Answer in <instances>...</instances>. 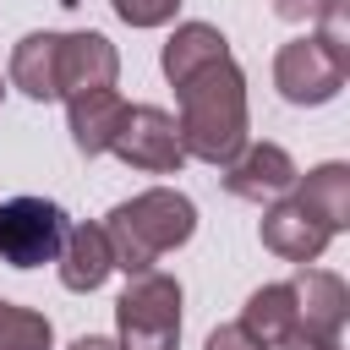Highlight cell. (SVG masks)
<instances>
[{
  "label": "cell",
  "mask_w": 350,
  "mask_h": 350,
  "mask_svg": "<svg viewBox=\"0 0 350 350\" xmlns=\"http://www.w3.org/2000/svg\"><path fill=\"white\" fill-rule=\"evenodd\" d=\"M175 98H180L175 131H180L186 159L230 164L246 148V77H241L235 60L202 66L197 77H186L175 88Z\"/></svg>",
  "instance_id": "6da1fadb"
},
{
  "label": "cell",
  "mask_w": 350,
  "mask_h": 350,
  "mask_svg": "<svg viewBox=\"0 0 350 350\" xmlns=\"http://www.w3.org/2000/svg\"><path fill=\"white\" fill-rule=\"evenodd\" d=\"M197 230V208L186 191L175 186H148L137 191L131 202H115L109 219H104V241H109V257L115 268L131 279V273H148L164 252L186 246Z\"/></svg>",
  "instance_id": "7a4b0ae2"
},
{
  "label": "cell",
  "mask_w": 350,
  "mask_h": 350,
  "mask_svg": "<svg viewBox=\"0 0 350 350\" xmlns=\"http://www.w3.org/2000/svg\"><path fill=\"white\" fill-rule=\"evenodd\" d=\"M345 77H350V27H345V5L328 11V16L317 22V33L290 38V44L273 55V88H279L284 104H301V109L339 98Z\"/></svg>",
  "instance_id": "3957f363"
},
{
  "label": "cell",
  "mask_w": 350,
  "mask_h": 350,
  "mask_svg": "<svg viewBox=\"0 0 350 350\" xmlns=\"http://www.w3.org/2000/svg\"><path fill=\"white\" fill-rule=\"evenodd\" d=\"M120 350H180V284L170 273H131L126 295L115 301Z\"/></svg>",
  "instance_id": "277c9868"
},
{
  "label": "cell",
  "mask_w": 350,
  "mask_h": 350,
  "mask_svg": "<svg viewBox=\"0 0 350 350\" xmlns=\"http://www.w3.org/2000/svg\"><path fill=\"white\" fill-rule=\"evenodd\" d=\"M66 235V213L49 197H5L0 202V262L11 268H38L55 262Z\"/></svg>",
  "instance_id": "5b68a950"
},
{
  "label": "cell",
  "mask_w": 350,
  "mask_h": 350,
  "mask_svg": "<svg viewBox=\"0 0 350 350\" xmlns=\"http://www.w3.org/2000/svg\"><path fill=\"white\" fill-rule=\"evenodd\" d=\"M109 153H120L131 170L142 175H175L186 164V148H180V131H175V115L159 109V104H131L115 126V142Z\"/></svg>",
  "instance_id": "8992f818"
},
{
  "label": "cell",
  "mask_w": 350,
  "mask_h": 350,
  "mask_svg": "<svg viewBox=\"0 0 350 350\" xmlns=\"http://www.w3.org/2000/svg\"><path fill=\"white\" fill-rule=\"evenodd\" d=\"M295 180H301V170L279 142H246L224 164V191L241 202H279V197H290Z\"/></svg>",
  "instance_id": "52a82bcc"
},
{
  "label": "cell",
  "mask_w": 350,
  "mask_h": 350,
  "mask_svg": "<svg viewBox=\"0 0 350 350\" xmlns=\"http://www.w3.org/2000/svg\"><path fill=\"white\" fill-rule=\"evenodd\" d=\"M257 235H262V246H268L273 257H284V262H317V257L328 252V241H334V230H328L317 213H306L301 197L268 202Z\"/></svg>",
  "instance_id": "ba28073f"
},
{
  "label": "cell",
  "mask_w": 350,
  "mask_h": 350,
  "mask_svg": "<svg viewBox=\"0 0 350 350\" xmlns=\"http://www.w3.org/2000/svg\"><path fill=\"white\" fill-rule=\"evenodd\" d=\"M115 77H120V55L104 33H60V98L115 88Z\"/></svg>",
  "instance_id": "9c48e42d"
},
{
  "label": "cell",
  "mask_w": 350,
  "mask_h": 350,
  "mask_svg": "<svg viewBox=\"0 0 350 350\" xmlns=\"http://www.w3.org/2000/svg\"><path fill=\"white\" fill-rule=\"evenodd\" d=\"M290 290H295V328H301V334H334V339H339V328H345V317H350V290H345V279L328 273V268H306V262H301V273L290 279Z\"/></svg>",
  "instance_id": "30bf717a"
},
{
  "label": "cell",
  "mask_w": 350,
  "mask_h": 350,
  "mask_svg": "<svg viewBox=\"0 0 350 350\" xmlns=\"http://www.w3.org/2000/svg\"><path fill=\"white\" fill-rule=\"evenodd\" d=\"M55 262H60V284H66V290H77V295L98 290V284L115 273V257H109L104 224H66Z\"/></svg>",
  "instance_id": "8fae6325"
},
{
  "label": "cell",
  "mask_w": 350,
  "mask_h": 350,
  "mask_svg": "<svg viewBox=\"0 0 350 350\" xmlns=\"http://www.w3.org/2000/svg\"><path fill=\"white\" fill-rule=\"evenodd\" d=\"M66 115H71V142H77V153H82V159H98V153H109V142H115V126H120V115H126V98H120L115 88H93V93L66 98Z\"/></svg>",
  "instance_id": "7c38bea8"
},
{
  "label": "cell",
  "mask_w": 350,
  "mask_h": 350,
  "mask_svg": "<svg viewBox=\"0 0 350 350\" xmlns=\"http://www.w3.org/2000/svg\"><path fill=\"white\" fill-rule=\"evenodd\" d=\"M11 88L49 104L60 98V33H27L11 49Z\"/></svg>",
  "instance_id": "4fadbf2b"
},
{
  "label": "cell",
  "mask_w": 350,
  "mask_h": 350,
  "mask_svg": "<svg viewBox=\"0 0 350 350\" xmlns=\"http://www.w3.org/2000/svg\"><path fill=\"white\" fill-rule=\"evenodd\" d=\"M213 60H230V44H224V33L219 27H208V22H180L175 33H170V44H164V77H170V88H180L186 77H197L202 66H213Z\"/></svg>",
  "instance_id": "5bb4252c"
},
{
  "label": "cell",
  "mask_w": 350,
  "mask_h": 350,
  "mask_svg": "<svg viewBox=\"0 0 350 350\" xmlns=\"http://www.w3.org/2000/svg\"><path fill=\"white\" fill-rule=\"evenodd\" d=\"M241 328L262 345V350H279L290 334H295V290L290 284H262L246 295L241 306Z\"/></svg>",
  "instance_id": "9a60e30c"
},
{
  "label": "cell",
  "mask_w": 350,
  "mask_h": 350,
  "mask_svg": "<svg viewBox=\"0 0 350 350\" xmlns=\"http://www.w3.org/2000/svg\"><path fill=\"white\" fill-rule=\"evenodd\" d=\"M290 197H301L306 213H317L334 235L350 224V164H317L306 180L290 186Z\"/></svg>",
  "instance_id": "2e32d148"
},
{
  "label": "cell",
  "mask_w": 350,
  "mask_h": 350,
  "mask_svg": "<svg viewBox=\"0 0 350 350\" xmlns=\"http://www.w3.org/2000/svg\"><path fill=\"white\" fill-rule=\"evenodd\" d=\"M0 350H55V328L44 312L0 301Z\"/></svg>",
  "instance_id": "e0dca14e"
},
{
  "label": "cell",
  "mask_w": 350,
  "mask_h": 350,
  "mask_svg": "<svg viewBox=\"0 0 350 350\" xmlns=\"http://www.w3.org/2000/svg\"><path fill=\"white\" fill-rule=\"evenodd\" d=\"M180 0H115V16L131 22V27H164L175 16Z\"/></svg>",
  "instance_id": "ac0fdd59"
},
{
  "label": "cell",
  "mask_w": 350,
  "mask_h": 350,
  "mask_svg": "<svg viewBox=\"0 0 350 350\" xmlns=\"http://www.w3.org/2000/svg\"><path fill=\"white\" fill-rule=\"evenodd\" d=\"M345 0H273V11L284 22H323L328 11H339Z\"/></svg>",
  "instance_id": "d6986e66"
},
{
  "label": "cell",
  "mask_w": 350,
  "mask_h": 350,
  "mask_svg": "<svg viewBox=\"0 0 350 350\" xmlns=\"http://www.w3.org/2000/svg\"><path fill=\"white\" fill-rule=\"evenodd\" d=\"M202 350H262V345H257L241 323H219V328L208 334V345H202Z\"/></svg>",
  "instance_id": "ffe728a7"
},
{
  "label": "cell",
  "mask_w": 350,
  "mask_h": 350,
  "mask_svg": "<svg viewBox=\"0 0 350 350\" xmlns=\"http://www.w3.org/2000/svg\"><path fill=\"white\" fill-rule=\"evenodd\" d=\"M279 350H339V339H334V334H301V328H295Z\"/></svg>",
  "instance_id": "44dd1931"
},
{
  "label": "cell",
  "mask_w": 350,
  "mask_h": 350,
  "mask_svg": "<svg viewBox=\"0 0 350 350\" xmlns=\"http://www.w3.org/2000/svg\"><path fill=\"white\" fill-rule=\"evenodd\" d=\"M71 350H120L115 339H98V334H82V339H71Z\"/></svg>",
  "instance_id": "7402d4cb"
},
{
  "label": "cell",
  "mask_w": 350,
  "mask_h": 350,
  "mask_svg": "<svg viewBox=\"0 0 350 350\" xmlns=\"http://www.w3.org/2000/svg\"><path fill=\"white\" fill-rule=\"evenodd\" d=\"M0 93H5V88H0Z\"/></svg>",
  "instance_id": "603a6c76"
}]
</instances>
